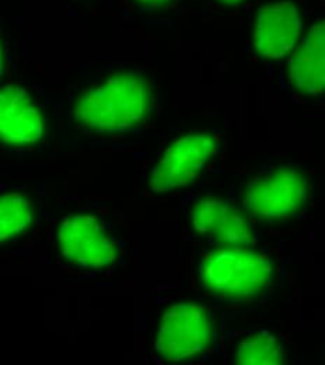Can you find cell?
I'll use <instances>...</instances> for the list:
<instances>
[{"mask_svg":"<svg viewBox=\"0 0 325 365\" xmlns=\"http://www.w3.org/2000/svg\"><path fill=\"white\" fill-rule=\"evenodd\" d=\"M151 104L149 85L138 76H115L86 91L73 107L82 127L97 134H119L134 130Z\"/></svg>","mask_w":325,"mask_h":365,"instance_id":"cell-1","label":"cell"},{"mask_svg":"<svg viewBox=\"0 0 325 365\" xmlns=\"http://www.w3.org/2000/svg\"><path fill=\"white\" fill-rule=\"evenodd\" d=\"M201 285L219 295L245 298L271 287L275 267L267 256L247 249H219L201 257Z\"/></svg>","mask_w":325,"mask_h":365,"instance_id":"cell-2","label":"cell"},{"mask_svg":"<svg viewBox=\"0 0 325 365\" xmlns=\"http://www.w3.org/2000/svg\"><path fill=\"white\" fill-rule=\"evenodd\" d=\"M212 315L192 304H177L163 317L154 339L156 354L166 361H186L201 356L211 343Z\"/></svg>","mask_w":325,"mask_h":365,"instance_id":"cell-3","label":"cell"},{"mask_svg":"<svg viewBox=\"0 0 325 365\" xmlns=\"http://www.w3.org/2000/svg\"><path fill=\"white\" fill-rule=\"evenodd\" d=\"M307 198V178L297 170L279 169L247 184L243 210L260 221H280L300 211Z\"/></svg>","mask_w":325,"mask_h":365,"instance_id":"cell-4","label":"cell"},{"mask_svg":"<svg viewBox=\"0 0 325 365\" xmlns=\"http://www.w3.org/2000/svg\"><path fill=\"white\" fill-rule=\"evenodd\" d=\"M219 142L211 133H192L166 149L150 176V190L167 194L193 182L218 153Z\"/></svg>","mask_w":325,"mask_h":365,"instance_id":"cell-5","label":"cell"},{"mask_svg":"<svg viewBox=\"0 0 325 365\" xmlns=\"http://www.w3.org/2000/svg\"><path fill=\"white\" fill-rule=\"evenodd\" d=\"M56 242L62 256L83 269H104L118 257V249L107 227L89 215L66 218L58 229Z\"/></svg>","mask_w":325,"mask_h":365,"instance_id":"cell-6","label":"cell"},{"mask_svg":"<svg viewBox=\"0 0 325 365\" xmlns=\"http://www.w3.org/2000/svg\"><path fill=\"white\" fill-rule=\"evenodd\" d=\"M189 224L211 245L240 247L252 246L260 240L247 217L223 198L201 200L189 214Z\"/></svg>","mask_w":325,"mask_h":365,"instance_id":"cell-7","label":"cell"},{"mask_svg":"<svg viewBox=\"0 0 325 365\" xmlns=\"http://www.w3.org/2000/svg\"><path fill=\"white\" fill-rule=\"evenodd\" d=\"M302 33L303 19L293 1L270 3L257 13L254 46L267 59H280L296 46Z\"/></svg>","mask_w":325,"mask_h":365,"instance_id":"cell-8","label":"cell"},{"mask_svg":"<svg viewBox=\"0 0 325 365\" xmlns=\"http://www.w3.org/2000/svg\"><path fill=\"white\" fill-rule=\"evenodd\" d=\"M44 135V120L27 91L16 86L0 88V140L28 145Z\"/></svg>","mask_w":325,"mask_h":365,"instance_id":"cell-9","label":"cell"},{"mask_svg":"<svg viewBox=\"0 0 325 365\" xmlns=\"http://www.w3.org/2000/svg\"><path fill=\"white\" fill-rule=\"evenodd\" d=\"M289 76L297 91L319 96L325 88V24L314 21L293 53Z\"/></svg>","mask_w":325,"mask_h":365,"instance_id":"cell-10","label":"cell"},{"mask_svg":"<svg viewBox=\"0 0 325 365\" xmlns=\"http://www.w3.org/2000/svg\"><path fill=\"white\" fill-rule=\"evenodd\" d=\"M287 359L283 341L271 330H260L247 336L238 346L235 364H283Z\"/></svg>","mask_w":325,"mask_h":365,"instance_id":"cell-11","label":"cell"},{"mask_svg":"<svg viewBox=\"0 0 325 365\" xmlns=\"http://www.w3.org/2000/svg\"><path fill=\"white\" fill-rule=\"evenodd\" d=\"M34 220L33 202L18 194L0 197V242L18 236Z\"/></svg>","mask_w":325,"mask_h":365,"instance_id":"cell-12","label":"cell"},{"mask_svg":"<svg viewBox=\"0 0 325 365\" xmlns=\"http://www.w3.org/2000/svg\"><path fill=\"white\" fill-rule=\"evenodd\" d=\"M138 1L146 6H164L171 0H138Z\"/></svg>","mask_w":325,"mask_h":365,"instance_id":"cell-13","label":"cell"},{"mask_svg":"<svg viewBox=\"0 0 325 365\" xmlns=\"http://www.w3.org/2000/svg\"><path fill=\"white\" fill-rule=\"evenodd\" d=\"M3 66H4V62H3V48H1V43H0V75L3 72Z\"/></svg>","mask_w":325,"mask_h":365,"instance_id":"cell-14","label":"cell"},{"mask_svg":"<svg viewBox=\"0 0 325 365\" xmlns=\"http://www.w3.org/2000/svg\"><path fill=\"white\" fill-rule=\"evenodd\" d=\"M223 3H228V4H234V3H238V1H241V0H222Z\"/></svg>","mask_w":325,"mask_h":365,"instance_id":"cell-15","label":"cell"}]
</instances>
